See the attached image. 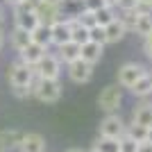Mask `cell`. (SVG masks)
Wrapping results in <instances>:
<instances>
[{
  "label": "cell",
  "instance_id": "26",
  "mask_svg": "<svg viewBox=\"0 0 152 152\" xmlns=\"http://www.w3.org/2000/svg\"><path fill=\"white\" fill-rule=\"evenodd\" d=\"M116 18L123 23V27H125L127 32H132L134 23H136V12H134V9H121V16H116Z\"/></svg>",
  "mask_w": 152,
  "mask_h": 152
},
{
  "label": "cell",
  "instance_id": "13",
  "mask_svg": "<svg viewBox=\"0 0 152 152\" xmlns=\"http://www.w3.org/2000/svg\"><path fill=\"white\" fill-rule=\"evenodd\" d=\"M20 152H45V139L37 132L23 134V141H20Z\"/></svg>",
  "mask_w": 152,
  "mask_h": 152
},
{
  "label": "cell",
  "instance_id": "43",
  "mask_svg": "<svg viewBox=\"0 0 152 152\" xmlns=\"http://www.w3.org/2000/svg\"><path fill=\"white\" fill-rule=\"evenodd\" d=\"M91 152H95V150H91Z\"/></svg>",
  "mask_w": 152,
  "mask_h": 152
},
{
  "label": "cell",
  "instance_id": "39",
  "mask_svg": "<svg viewBox=\"0 0 152 152\" xmlns=\"http://www.w3.org/2000/svg\"><path fill=\"white\" fill-rule=\"evenodd\" d=\"M5 45V37H2V32H0V48Z\"/></svg>",
  "mask_w": 152,
  "mask_h": 152
},
{
  "label": "cell",
  "instance_id": "21",
  "mask_svg": "<svg viewBox=\"0 0 152 152\" xmlns=\"http://www.w3.org/2000/svg\"><path fill=\"white\" fill-rule=\"evenodd\" d=\"M57 5H59V9H61L64 18H68V16H77V14L84 9L82 0H59Z\"/></svg>",
  "mask_w": 152,
  "mask_h": 152
},
{
  "label": "cell",
  "instance_id": "44",
  "mask_svg": "<svg viewBox=\"0 0 152 152\" xmlns=\"http://www.w3.org/2000/svg\"><path fill=\"white\" fill-rule=\"evenodd\" d=\"M82 2H84V0H82Z\"/></svg>",
  "mask_w": 152,
  "mask_h": 152
},
{
  "label": "cell",
  "instance_id": "41",
  "mask_svg": "<svg viewBox=\"0 0 152 152\" xmlns=\"http://www.w3.org/2000/svg\"><path fill=\"white\" fill-rule=\"evenodd\" d=\"M43 2H52V5H57L59 0H43Z\"/></svg>",
  "mask_w": 152,
  "mask_h": 152
},
{
  "label": "cell",
  "instance_id": "30",
  "mask_svg": "<svg viewBox=\"0 0 152 152\" xmlns=\"http://www.w3.org/2000/svg\"><path fill=\"white\" fill-rule=\"evenodd\" d=\"M143 50H145L148 59H152V32L143 37Z\"/></svg>",
  "mask_w": 152,
  "mask_h": 152
},
{
  "label": "cell",
  "instance_id": "8",
  "mask_svg": "<svg viewBox=\"0 0 152 152\" xmlns=\"http://www.w3.org/2000/svg\"><path fill=\"white\" fill-rule=\"evenodd\" d=\"M68 66V77L73 80L75 84H86L93 77V66L91 64H86V61H82V59H75V61H70V64H66Z\"/></svg>",
  "mask_w": 152,
  "mask_h": 152
},
{
  "label": "cell",
  "instance_id": "28",
  "mask_svg": "<svg viewBox=\"0 0 152 152\" xmlns=\"http://www.w3.org/2000/svg\"><path fill=\"white\" fill-rule=\"evenodd\" d=\"M136 148H139V143L134 139H129L127 134H123L118 139V152H136Z\"/></svg>",
  "mask_w": 152,
  "mask_h": 152
},
{
  "label": "cell",
  "instance_id": "38",
  "mask_svg": "<svg viewBox=\"0 0 152 152\" xmlns=\"http://www.w3.org/2000/svg\"><path fill=\"white\" fill-rule=\"evenodd\" d=\"M66 152H84V150H80V148H70V150H66Z\"/></svg>",
  "mask_w": 152,
  "mask_h": 152
},
{
  "label": "cell",
  "instance_id": "11",
  "mask_svg": "<svg viewBox=\"0 0 152 152\" xmlns=\"http://www.w3.org/2000/svg\"><path fill=\"white\" fill-rule=\"evenodd\" d=\"M23 134L20 129H2L0 132V150L7 152V150H18L20 148V141H23Z\"/></svg>",
  "mask_w": 152,
  "mask_h": 152
},
{
  "label": "cell",
  "instance_id": "27",
  "mask_svg": "<svg viewBox=\"0 0 152 152\" xmlns=\"http://www.w3.org/2000/svg\"><path fill=\"white\" fill-rule=\"evenodd\" d=\"M89 41L104 45V43H107V39H104V27H100V25H91V27H89Z\"/></svg>",
  "mask_w": 152,
  "mask_h": 152
},
{
  "label": "cell",
  "instance_id": "35",
  "mask_svg": "<svg viewBox=\"0 0 152 152\" xmlns=\"http://www.w3.org/2000/svg\"><path fill=\"white\" fill-rule=\"evenodd\" d=\"M136 2H141V5H148V7H152V0H136Z\"/></svg>",
  "mask_w": 152,
  "mask_h": 152
},
{
  "label": "cell",
  "instance_id": "7",
  "mask_svg": "<svg viewBox=\"0 0 152 152\" xmlns=\"http://www.w3.org/2000/svg\"><path fill=\"white\" fill-rule=\"evenodd\" d=\"M143 73H145V66H141V64H136V61H127L118 68V84L125 86V89H129Z\"/></svg>",
  "mask_w": 152,
  "mask_h": 152
},
{
  "label": "cell",
  "instance_id": "17",
  "mask_svg": "<svg viewBox=\"0 0 152 152\" xmlns=\"http://www.w3.org/2000/svg\"><path fill=\"white\" fill-rule=\"evenodd\" d=\"M30 37H32V43H37V45H41V48H50L52 45V41H50V25H43V23H39L34 30L30 32Z\"/></svg>",
  "mask_w": 152,
  "mask_h": 152
},
{
  "label": "cell",
  "instance_id": "25",
  "mask_svg": "<svg viewBox=\"0 0 152 152\" xmlns=\"http://www.w3.org/2000/svg\"><path fill=\"white\" fill-rule=\"evenodd\" d=\"M95 152H118V139H107V136H100L98 143L93 145Z\"/></svg>",
  "mask_w": 152,
  "mask_h": 152
},
{
  "label": "cell",
  "instance_id": "42",
  "mask_svg": "<svg viewBox=\"0 0 152 152\" xmlns=\"http://www.w3.org/2000/svg\"><path fill=\"white\" fill-rule=\"evenodd\" d=\"M7 5V2H5V0H0V9H2V7H5Z\"/></svg>",
  "mask_w": 152,
  "mask_h": 152
},
{
  "label": "cell",
  "instance_id": "15",
  "mask_svg": "<svg viewBox=\"0 0 152 152\" xmlns=\"http://www.w3.org/2000/svg\"><path fill=\"white\" fill-rule=\"evenodd\" d=\"M57 57H59L61 64H70V61H75V59H80V43H75V41L61 43L57 48Z\"/></svg>",
  "mask_w": 152,
  "mask_h": 152
},
{
  "label": "cell",
  "instance_id": "45",
  "mask_svg": "<svg viewBox=\"0 0 152 152\" xmlns=\"http://www.w3.org/2000/svg\"><path fill=\"white\" fill-rule=\"evenodd\" d=\"M0 152H2V150H0Z\"/></svg>",
  "mask_w": 152,
  "mask_h": 152
},
{
  "label": "cell",
  "instance_id": "10",
  "mask_svg": "<svg viewBox=\"0 0 152 152\" xmlns=\"http://www.w3.org/2000/svg\"><path fill=\"white\" fill-rule=\"evenodd\" d=\"M102 48H104V45L93 43V41H86V43L80 45V59L86 61V64H91V66H95V64L102 59Z\"/></svg>",
  "mask_w": 152,
  "mask_h": 152
},
{
  "label": "cell",
  "instance_id": "23",
  "mask_svg": "<svg viewBox=\"0 0 152 152\" xmlns=\"http://www.w3.org/2000/svg\"><path fill=\"white\" fill-rule=\"evenodd\" d=\"M125 134L129 136V139H134L136 143H143V141H148L150 127H143V125H136V123H132L129 127H125Z\"/></svg>",
  "mask_w": 152,
  "mask_h": 152
},
{
  "label": "cell",
  "instance_id": "22",
  "mask_svg": "<svg viewBox=\"0 0 152 152\" xmlns=\"http://www.w3.org/2000/svg\"><path fill=\"white\" fill-rule=\"evenodd\" d=\"M139 37H145L152 32V14H136V23H134V30Z\"/></svg>",
  "mask_w": 152,
  "mask_h": 152
},
{
  "label": "cell",
  "instance_id": "29",
  "mask_svg": "<svg viewBox=\"0 0 152 152\" xmlns=\"http://www.w3.org/2000/svg\"><path fill=\"white\" fill-rule=\"evenodd\" d=\"M84 5V9H86V12H98V9H102V7H107V2H104V0H84L82 2Z\"/></svg>",
  "mask_w": 152,
  "mask_h": 152
},
{
  "label": "cell",
  "instance_id": "18",
  "mask_svg": "<svg viewBox=\"0 0 152 152\" xmlns=\"http://www.w3.org/2000/svg\"><path fill=\"white\" fill-rule=\"evenodd\" d=\"M125 34H127V30L123 27V23L118 18H114L109 25H104V39H107V43H118V41H123Z\"/></svg>",
  "mask_w": 152,
  "mask_h": 152
},
{
  "label": "cell",
  "instance_id": "14",
  "mask_svg": "<svg viewBox=\"0 0 152 152\" xmlns=\"http://www.w3.org/2000/svg\"><path fill=\"white\" fill-rule=\"evenodd\" d=\"M129 91H132V95H136V98H148V95H152V73L150 70H145V73L129 86Z\"/></svg>",
  "mask_w": 152,
  "mask_h": 152
},
{
  "label": "cell",
  "instance_id": "24",
  "mask_svg": "<svg viewBox=\"0 0 152 152\" xmlns=\"http://www.w3.org/2000/svg\"><path fill=\"white\" fill-rule=\"evenodd\" d=\"M93 16H95V25L104 27V25H109V23H111V20L118 16V14H116L114 7H109V5H107V7H102V9H98Z\"/></svg>",
  "mask_w": 152,
  "mask_h": 152
},
{
  "label": "cell",
  "instance_id": "20",
  "mask_svg": "<svg viewBox=\"0 0 152 152\" xmlns=\"http://www.w3.org/2000/svg\"><path fill=\"white\" fill-rule=\"evenodd\" d=\"M132 123L143 125V127H152V102H145V104H141V107L134 109Z\"/></svg>",
  "mask_w": 152,
  "mask_h": 152
},
{
  "label": "cell",
  "instance_id": "1",
  "mask_svg": "<svg viewBox=\"0 0 152 152\" xmlns=\"http://www.w3.org/2000/svg\"><path fill=\"white\" fill-rule=\"evenodd\" d=\"M7 80H9V86H12V89H32L37 75H34V68H32V66H27V64H23L18 59V61H14L12 66H9Z\"/></svg>",
  "mask_w": 152,
  "mask_h": 152
},
{
  "label": "cell",
  "instance_id": "36",
  "mask_svg": "<svg viewBox=\"0 0 152 152\" xmlns=\"http://www.w3.org/2000/svg\"><path fill=\"white\" fill-rule=\"evenodd\" d=\"M2 23H5V14H2V9H0V27H2Z\"/></svg>",
  "mask_w": 152,
  "mask_h": 152
},
{
  "label": "cell",
  "instance_id": "4",
  "mask_svg": "<svg viewBox=\"0 0 152 152\" xmlns=\"http://www.w3.org/2000/svg\"><path fill=\"white\" fill-rule=\"evenodd\" d=\"M121 102H123V93L118 86H104L98 95V107L104 114H116L121 109Z\"/></svg>",
  "mask_w": 152,
  "mask_h": 152
},
{
  "label": "cell",
  "instance_id": "12",
  "mask_svg": "<svg viewBox=\"0 0 152 152\" xmlns=\"http://www.w3.org/2000/svg\"><path fill=\"white\" fill-rule=\"evenodd\" d=\"M45 52H48V50H45V48H41V45H37V43H27L25 48L18 52V59H20L23 64H27V66H32V68H34V66L39 64V59L43 57Z\"/></svg>",
  "mask_w": 152,
  "mask_h": 152
},
{
  "label": "cell",
  "instance_id": "40",
  "mask_svg": "<svg viewBox=\"0 0 152 152\" xmlns=\"http://www.w3.org/2000/svg\"><path fill=\"white\" fill-rule=\"evenodd\" d=\"M148 141L152 143V127H150V134H148Z\"/></svg>",
  "mask_w": 152,
  "mask_h": 152
},
{
  "label": "cell",
  "instance_id": "6",
  "mask_svg": "<svg viewBox=\"0 0 152 152\" xmlns=\"http://www.w3.org/2000/svg\"><path fill=\"white\" fill-rule=\"evenodd\" d=\"M34 14H37L39 23H43V25H52V23H57L61 20V9L59 5H52V2H43V0H39L37 7H34Z\"/></svg>",
  "mask_w": 152,
  "mask_h": 152
},
{
  "label": "cell",
  "instance_id": "31",
  "mask_svg": "<svg viewBox=\"0 0 152 152\" xmlns=\"http://www.w3.org/2000/svg\"><path fill=\"white\" fill-rule=\"evenodd\" d=\"M116 7H121V9H134V7H136V0H118Z\"/></svg>",
  "mask_w": 152,
  "mask_h": 152
},
{
  "label": "cell",
  "instance_id": "32",
  "mask_svg": "<svg viewBox=\"0 0 152 152\" xmlns=\"http://www.w3.org/2000/svg\"><path fill=\"white\" fill-rule=\"evenodd\" d=\"M14 95L16 98H27V95H32V89H12Z\"/></svg>",
  "mask_w": 152,
  "mask_h": 152
},
{
  "label": "cell",
  "instance_id": "37",
  "mask_svg": "<svg viewBox=\"0 0 152 152\" xmlns=\"http://www.w3.org/2000/svg\"><path fill=\"white\" fill-rule=\"evenodd\" d=\"M5 2H7V5H12V7H14L16 2H20V0H5Z\"/></svg>",
  "mask_w": 152,
  "mask_h": 152
},
{
  "label": "cell",
  "instance_id": "16",
  "mask_svg": "<svg viewBox=\"0 0 152 152\" xmlns=\"http://www.w3.org/2000/svg\"><path fill=\"white\" fill-rule=\"evenodd\" d=\"M9 43H12V48L16 52H20L27 43H32V37H30V32H27V30L14 25V30L9 32Z\"/></svg>",
  "mask_w": 152,
  "mask_h": 152
},
{
  "label": "cell",
  "instance_id": "3",
  "mask_svg": "<svg viewBox=\"0 0 152 152\" xmlns=\"http://www.w3.org/2000/svg\"><path fill=\"white\" fill-rule=\"evenodd\" d=\"M34 75L43 77V80H59V75H61V61H59V57L45 52L43 57L39 59V64L34 66Z\"/></svg>",
  "mask_w": 152,
  "mask_h": 152
},
{
  "label": "cell",
  "instance_id": "5",
  "mask_svg": "<svg viewBox=\"0 0 152 152\" xmlns=\"http://www.w3.org/2000/svg\"><path fill=\"white\" fill-rule=\"evenodd\" d=\"M125 134V123L118 114H107L104 121L100 123V136H107V139H121Z\"/></svg>",
  "mask_w": 152,
  "mask_h": 152
},
{
  "label": "cell",
  "instance_id": "9",
  "mask_svg": "<svg viewBox=\"0 0 152 152\" xmlns=\"http://www.w3.org/2000/svg\"><path fill=\"white\" fill-rule=\"evenodd\" d=\"M50 41L57 48L61 43H66V41H70V25H68L66 18H61V20H57V23L50 25Z\"/></svg>",
  "mask_w": 152,
  "mask_h": 152
},
{
  "label": "cell",
  "instance_id": "2",
  "mask_svg": "<svg viewBox=\"0 0 152 152\" xmlns=\"http://www.w3.org/2000/svg\"><path fill=\"white\" fill-rule=\"evenodd\" d=\"M32 95L37 100L45 102V104H52L61 98V82L59 80H43V77H37L34 84H32Z\"/></svg>",
  "mask_w": 152,
  "mask_h": 152
},
{
  "label": "cell",
  "instance_id": "34",
  "mask_svg": "<svg viewBox=\"0 0 152 152\" xmlns=\"http://www.w3.org/2000/svg\"><path fill=\"white\" fill-rule=\"evenodd\" d=\"M104 2H107L109 7H116V5H118V0H104Z\"/></svg>",
  "mask_w": 152,
  "mask_h": 152
},
{
  "label": "cell",
  "instance_id": "19",
  "mask_svg": "<svg viewBox=\"0 0 152 152\" xmlns=\"http://www.w3.org/2000/svg\"><path fill=\"white\" fill-rule=\"evenodd\" d=\"M14 25L32 32L34 27L39 25V18H37V14H34V12H14Z\"/></svg>",
  "mask_w": 152,
  "mask_h": 152
},
{
  "label": "cell",
  "instance_id": "33",
  "mask_svg": "<svg viewBox=\"0 0 152 152\" xmlns=\"http://www.w3.org/2000/svg\"><path fill=\"white\" fill-rule=\"evenodd\" d=\"M136 152H152V143H150V141H143V143H139Z\"/></svg>",
  "mask_w": 152,
  "mask_h": 152
}]
</instances>
